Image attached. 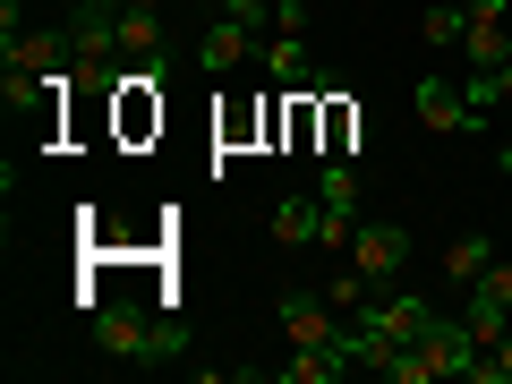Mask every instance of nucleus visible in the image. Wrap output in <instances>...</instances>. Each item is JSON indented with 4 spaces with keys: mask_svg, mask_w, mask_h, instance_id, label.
<instances>
[{
    "mask_svg": "<svg viewBox=\"0 0 512 384\" xmlns=\"http://www.w3.org/2000/svg\"><path fill=\"white\" fill-rule=\"evenodd\" d=\"M86 333H94V350H111V359H128V367H154V359L180 350V325H171V316H146V308H128V299H94Z\"/></svg>",
    "mask_w": 512,
    "mask_h": 384,
    "instance_id": "obj_1",
    "label": "nucleus"
},
{
    "mask_svg": "<svg viewBox=\"0 0 512 384\" xmlns=\"http://www.w3.org/2000/svg\"><path fill=\"white\" fill-rule=\"evenodd\" d=\"M470 367H478L470 325H461V316H436L410 350H393V359H384V376H393V384H444V376H470Z\"/></svg>",
    "mask_w": 512,
    "mask_h": 384,
    "instance_id": "obj_2",
    "label": "nucleus"
},
{
    "mask_svg": "<svg viewBox=\"0 0 512 384\" xmlns=\"http://www.w3.org/2000/svg\"><path fill=\"white\" fill-rule=\"evenodd\" d=\"M410 111H419L436 137H487V128H495V111H478L470 86H461V77H436V69L410 86Z\"/></svg>",
    "mask_w": 512,
    "mask_h": 384,
    "instance_id": "obj_3",
    "label": "nucleus"
},
{
    "mask_svg": "<svg viewBox=\"0 0 512 384\" xmlns=\"http://www.w3.org/2000/svg\"><path fill=\"white\" fill-rule=\"evenodd\" d=\"M410 265V231L402 222H359V239H350V274L367 282V291H393Z\"/></svg>",
    "mask_w": 512,
    "mask_h": 384,
    "instance_id": "obj_4",
    "label": "nucleus"
},
{
    "mask_svg": "<svg viewBox=\"0 0 512 384\" xmlns=\"http://www.w3.org/2000/svg\"><path fill=\"white\" fill-rule=\"evenodd\" d=\"M316 248H333V256H350V239H359V180H350V163H333L325 171V188H316Z\"/></svg>",
    "mask_w": 512,
    "mask_h": 384,
    "instance_id": "obj_5",
    "label": "nucleus"
},
{
    "mask_svg": "<svg viewBox=\"0 0 512 384\" xmlns=\"http://www.w3.org/2000/svg\"><path fill=\"white\" fill-rule=\"evenodd\" d=\"M248 52H256V26L231 18V9H214V26L197 35V69H205V77H231Z\"/></svg>",
    "mask_w": 512,
    "mask_h": 384,
    "instance_id": "obj_6",
    "label": "nucleus"
},
{
    "mask_svg": "<svg viewBox=\"0 0 512 384\" xmlns=\"http://www.w3.org/2000/svg\"><path fill=\"white\" fill-rule=\"evenodd\" d=\"M282 333H291V350H325L342 333V308L325 291H299V299H282Z\"/></svg>",
    "mask_w": 512,
    "mask_h": 384,
    "instance_id": "obj_7",
    "label": "nucleus"
},
{
    "mask_svg": "<svg viewBox=\"0 0 512 384\" xmlns=\"http://www.w3.org/2000/svg\"><path fill=\"white\" fill-rule=\"evenodd\" d=\"M120 60L163 69V9H120Z\"/></svg>",
    "mask_w": 512,
    "mask_h": 384,
    "instance_id": "obj_8",
    "label": "nucleus"
},
{
    "mask_svg": "<svg viewBox=\"0 0 512 384\" xmlns=\"http://www.w3.org/2000/svg\"><path fill=\"white\" fill-rule=\"evenodd\" d=\"M461 325H470V342H478V350H495V342L512 333V299L478 282V291H470V308H461Z\"/></svg>",
    "mask_w": 512,
    "mask_h": 384,
    "instance_id": "obj_9",
    "label": "nucleus"
},
{
    "mask_svg": "<svg viewBox=\"0 0 512 384\" xmlns=\"http://www.w3.org/2000/svg\"><path fill=\"white\" fill-rule=\"evenodd\" d=\"M495 265V239L487 231H461V239H444V282H453V291H470L478 274H487Z\"/></svg>",
    "mask_w": 512,
    "mask_h": 384,
    "instance_id": "obj_10",
    "label": "nucleus"
},
{
    "mask_svg": "<svg viewBox=\"0 0 512 384\" xmlns=\"http://www.w3.org/2000/svg\"><path fill=\"white\" fill-rule=\"evenodd\" d=\"M316 214H325L316 197H282L274 205V248H316Z\"/></svg>",
    "mask_w": 512,
    "mask_h": 384,
    "instance_id": "obj_11",
    "label": "nucleus"
},
{
    "mask_svg": "<svg viewBox=\"0 0 512 384\" xmlns=\"http://www.w3.org/2000/svg\"><path fill=\"white\" fill-rule=\"evenodd\" d=\"M333 376H350V359H342V342H325V350H299V359L282 367V384H333Z\"/></svg>",
    "mask_w": 512,
    "mask_h": 384,
    "instance_id": "obj_12",
    "label": "nucleus"
},
{
    "mask_svg": "<svg viewBox=\"0 0 512 384\" xmlns=\"http://www.w3.org/2000/svg\"><path fill=\"white\" fill-rule=\"evenodd\" d=\"M265 77H274V86H308V52H299V35L274 26V43H265Z\"/></svg>",
    "mask_w": 512,
    "mask_h": 384,
    "instance_id": "obj_13",
    "label": "nucleus"
},
{
    "mask_svg": "<svg viewBox=\"0 0 512 384\" xmlns=\"http://www.w3.org/2000/svg\"><path fill=\"white\" fill-rule=\"evenodd\" d=\"M419 35H427V52H461V35H470V9H444V0H436V9L419 18Z\"/></svg>",
    "mask_w": 512,
    "mask_h": 384,
    "instance_id": "obj_14",
    "label": "nucleus"
},
{
    "mask_svg": "<svg viewBox=\"0 0 512 384\" xmlns=\"http://www.w3.org/2000/svg\"><path fill=\"white\" fill-rule=\"evenodd\" d=\"M470 384H512V333H504V342H495V350H478Z\"/></svg>",
    "mask_w": 512,
    "mask_h": 384,
    "instance_id": "obj_15",
    "label": "nucleus"
},
{
    "mask_svg": "<svg viewBox=\"0 0 512 384\" xmlns=\"http://www.w3.org/2000/svg\"><path fill=\"white\" fill-rule=\"evenodd\" d=\"M495 171H504V180H512V137H504V146H495Z\"/></svg>",
    "mask_w": 512,
    "mask_h": 384,
    "instance_id": "obj_16",
    "label": "nucleus"
},
{
    "mask_svg": "<svg viewBox=\"0 0 512 384\" xmlns=\"http://www.w3.org/2000/svg\"><path fill=\"white\" fill-rule=\"evenodd\" d=\"M120 9H163V0H120Z\"/></svg>",
    "mask_w": 512,
    "mask_h": 384,
    "instance_id": "obj_17",
    "label": "nucleus"
},
{
    "mask_svg": "<svg viewBox=\"0 0 512 384\" xmlns=\"http://www.w3.org/2000/svg\"><path fill=\"white\" fill-rule=\"evenodd\" d=\"M94 9H120V0H94Z\"/></svg>",
    "mask_w": 512,
    "mask_h": 384,
    "instance_id": "obj_18",
    "label": "nucleus"
},
{
    "mask_svg": "<svg viewBox=\"0 0 512 384\" xmlns=\"http://www.w3.org/2000/svg\"><path fill=\"white\" fill-rule=\"evenodd\" d=\"M214 9H222V0H214Z\"/></svg>",
    "mask_w": 512,
    "mask_h": 384,
    "instance_id": "obj_19",
    "label": "nucleus"
}]
</instances>
